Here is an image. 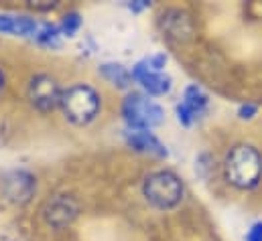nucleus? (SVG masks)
<instances>
[{
  "instance_id": "nucleus-1",
  "label": "nucleus",
  "mask_w": 262,
  "mask_h": 241,
  "mask_svg": "<svg viewBox=\"0 0 262 241\" xmlns=\"http://www.w3.org/2000/svg\"><path fill=\"white\" fill-rule=\"evenodd\" d=\"M226 181L240 190H250L262 181V154L252 144H236L224 162Z\"/></svg>"
},
{
  "instance_id": "nucleus-2",
  "label": "nucleus",
  "mask_w": 262,
  "mask_h": 241,
  "mask_svg": "<svg viewBox=\"0 0 262 241\" xmlns=\"http://www.w3.org/2000/svg\"><path fill=\"white\" fill-rule=\"evenodd\" d=\"M59 106H61L67 120L77 124V126H83V124H90L98 116L100 95L94 87H90L85 83H75L61 93Z\"/></svg>"
},
{
  "instance_id": "nucleus-3",
  "label": "nucleus",
  "mask_w": 262,
  "mask_h": 241,
  "mask_svg": "<svg viewBox=\"0 0 262 241\" xmlns=\"http://www.w3.org/2000/svg\"><path fill=\"white\" fill-rule=\"evenodd\" d=\"M144 197L157 209H173L183 199V182L171 171H157L144 179Z\"/></svg>"
},
{
  "instance_id": "nucleus-4",
  "label": "nucleus",
  "mask_w": 262,
  "mask_h": 241,
  "mask_svg": "<svg viewBox=\"0 0 262 241\" xmlns=\"http://www.w3.org/2000/svg\"><path fill=\"white\" fill-rule=\"evenodd\" d=\"M124 120L132 130H148L163 122V110L142 93H130L122 106Z\"/></svg>"
},
{
  "instance_id": "nucleus-5",
  "label": "nucleus",
  "mask_w": 262,
  "mask_h": 241,
  "mask_svg": "<svg viewBox=\"0 0 262 241\" xmlns=\"http://www.w3.org/2000/svg\"><path fill=\"white\" fill-rule=\"evenodd\" d=\"M165 63H167L165 55H155L140 61L132 69V79H136L150 95H165L171 91V77L163 73Z\"/></svg>"
},
{
  "instance_id": "nucleus-6",
  "label": "nucleus",
  "mask_w": 262,
  "mask_h": 241,
  "mask_svg": "<svg viewBox=\"0 0 262 241\" xmlns=\"http://www.w3.org/2000/svg\"><path fill=\"white\" fill-rule=\"evenodd\" d=\"M61 89L57 85V81L51 77V75H35L29 83V100L33 102L35 108L47 112V110H53L55 106H59L61 102Z\"/></svg>"
},
{
  "instance_id": "nucleus-7",
  "label": "nucleus",
  "mask_w": 262,
  "mask_h": 241,
  "mask_svg": "<svg viewBox=\"0 0 262 241\" xmlns=\"http://www.w3.org/2000/svg\"><path fill=\"white\" fill-rule=\"evenodd\" d=\"M79 205L69 195H55L51 197L43 207V217L53 227H66L77 217Z\"/></svg>"
},
{
  "instance_id": "nucleus-8",
  "label": "nucleus",
  "mask_w": 262,
  "mask_h": 241,
  "mask_svg": "<svg viewBox=\"0 0 262 241\" xmlns=\"http://www.w3.org/2000/svg\"><path fill=\"white\" fill-rule=\"evenodd\" d=\"M205 108H207V95L197 85H189L183 93L181 104L177 106V118L181 124L191 126L205 112Z\"/></svg>"
},
{
  "instance_id": "nucleus-9",
  "label": "nucleus",
  "mask_w": 262,
  "mask_h": 241,
  "mask_svg": "<svg viewBox=\"0 0 262 241\" xmlns=\"http://www.w3.org/2000/svg\"><path fill=\"white\" fill-rule=\"evenodd\" d=\"M161 25H163V31L167 33V37L177 39V41L187 39V37H191V33H193L191 20H189L187 14L181 12V10H169L167 14H163Z\"/></svg>"
},
{
  "instance_id": "nucleus-10",
  "label": "nucleus",
  "mask_w": 262,
  "mask_h": 241,
  "mask_svg": "<svg viewBox=\"0 0 262 241\" xmlns=\"http://www.w3.org/2000/svg\"><path fill=\"white\" fill-rule=\"evenodd\" d=\"M128 144L132 148H136L138 152L144 154H152V156H167V148L157 140V136H152V132L148 130H130L126 134Z\"/></svg>"
},
{
  "instance_id": "nucleus-11",
  "label": "nucleus",
  "mask_w": 262,
  "mask_h": 241,
  "mask_svg": "<svg viewBox=\"0 0 262 241\" xmlns=\"http://www.w3.org/2000/svg\"><path fill=\"white\" fill-rule=\"evenodd\" d=\"M6 192L10 199L14 201H27L33 192V179L27 175V173H12L10 177H6Z\"/></svg>"
},
{
  "instance_id": "nucleus-12",
  "label": "nucleus",
  "mask_w": 262,
  "mask_h": 241,
  "mask_svg": "<svg viewBox=\"0 0 262 241\" xmlns=\"http://www.w3.org/2000/svg\"><path fill=\"white\" fill-rule=\"evenodd\" d=\"M102 73H104V77L110 83H114L118 87H126L132 81V73H128V69L122 67V65H118V63H106V65H102Z\"/></svg>"
},
{
  "instance_id": "nucleus-13",
  "label": "nucleus",
  "mask_w": 262,
  "mask_h": 241,
  "mask_svg": "<svg viewBox=\"0 0 262 241\" xmlns=\"http://www.w3.org/2000/svg\"><path fill=\"white\" fill-rule=\"evenodd\" d=\"M35 39L41 43V45H59V29L57 27H51V25H41L37 29V35Z\"/></svg>"
},
{
  "instance_id": "nucleus-14",
  "label": "nucleus",
  "mask_w": 262,
  "mask_h": 241,
  "mask_svg": "<svg viewBox=\"0 0 262 241\" xmlns=\"http://www.w3.org/2000/svg\"><path fill=\"white\" fill-rule=\"evenodd\" d=\"M79 25H81L79 14H77V12H69V14H66V18H63L61 29H63V33H66L67 37H71V35H73V33L79 29Z\"/></svg>"
},
{
  "instance_id": "nucleus-15",
  "label": "nucleus",
  "mask_w": 262,
  "mask_h": 241,
  "mask_svg": "<svg viewBox=\"0 0 262 241\" xmlns=\"http://www.w3.org/2000/svg\"><path fill=\"white\" fill-rule=\"evenodd\" d=\"M256 112H258V108H256L254 104H246V106H242V108H240L238 116H240L242 120H252V118L256 116Z\"/></svg>"
},
{
  "instance_id": "nucleus-16",
  "label": "nucleus",
  "mask_w": 262,
  "mask_h": 241,
  "mask_svg": "<svg viewBox=\"0 0 262 241\" xmlns=\"http://www.w3.org/2000/svg\"><path fill=\"white\" fill-rule=\"evenodd\" d=\"M246 241H262V221L260 223H254L246 235Z\"/></svg>"
},
{
  "instance_id": "nucleus-17",
  "label": "nucleus",
  "mask_w": 262,
  "mask_h": 241,
  "mask_svg": "<svg viewBox=\"0 0 262 241\" xmlns=\"http://www.w3.org/2000/svg\"><path fill=\"white\" fill-rule=\"evenodd\" d=\"M146 6H150V4L144 2V0H140V2H136V4H130L132 10H142V8H146Z\"/></svg>"
},
{
  "instance_id": "nucleus-18",
  "label": "nucleus",
  "mask_w": 262,
  "mask_h": 241,
  "mask_svg": "<svg viewBox=\"0 0 262 241\" xmlns=\"http://www.w3.org/2000/svg\"><path fill=\"white\" fill-rule=\"evenodd\" d=\"M2 87H4V75H2V71H0V91H2Z\"/></svg>"
}]
</instances>
